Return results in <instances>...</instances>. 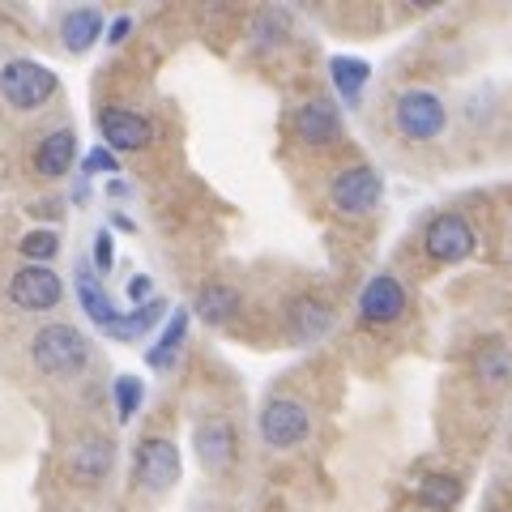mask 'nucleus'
<instances>
[{"label": "nucleus", "instance_id": "1", "mask_svg": "<svg viewBox=\"0 0 512 512\" xmlns=\"http://www.w3.org/2000/svg\"><path fill=\"white\" fill-rule=\"evenodd\" d=\"M30 355H35L39 372L47 376H77L90 363V342L73 325H43L35 342H30Z\"/></svg>", "mask_w": 512, "mask_h": 512}, {"label": "nucleus", "instance_id": "2", "mask_svg": "<svg viewBox=\"0 0 512 512\" xmlns=\"http://www.w3.org/2000/svg\"><path fill=\"white\" fill-rule=\"evenodd\" d=\"M393 124L406 141H436L448 124V107L436 90H406L393 103Z\"/></svg>", "mask_w": 512, "mask_h": 512}, {"label": "nucleus", "instance_id": "3", "mask_svg": "<svg viewBox=\"0 0 512 512\" xmlns=\"http://www.w3.org/2000/svg\"><path fill=\"white\" fill-rule=\"evenodd\" d=\"M56 86H60L56 73L39 60H9L5 69H0V94H5V103L18 107V111L43 107L56 94Z\"/></svg>", "mask_w": 512, "mask_h": 512}, {"label": "nucleus", "instance_id": "4", "mask_svg": "<svg viewBox=\"0 0 512 512\" xmlns=\"http://www.w3.org/2000/svg\"><path fill=\"white\" fill-rule=\"evenodd\" d=\"M329 201H333V210L346 214V218H363V214H372L376 205L384 201V175L376 167H346L333 175V184H329Z\"/></svg>", "mask_w": 512, "mask_h": 512}, {"label": "nucleus", "instance_id": "5", "mask_svg": "<svg viewBox=\"0 0 512 512\" xmlns=\"http://www.w3.org/2000/svg\"><path fill=\"white\" fill-rule=\"evenodd\" d=\"M256 427H261V440L269 448H295V444L308 440L312 414L303 402H295V397H274V402H265Z\"/></svg>", "mask_w": 512, "mask_h": 512}, {"label": "nucleus", "instance_id": "6", "mask_svg": "<svg viewBox=\"0 0 512 512\" xmlns=\"http://www.w3.org/2000/svg\"><path fill=\"white\" fill-rule=\"evenodd\" d=\"M133 470H137V483L163 495L171 491L175 483H180V448H175L167 436H146L137 444V457H133Z\"/></svg>", "mask_w": 512, "mask_h": 512}, {"label": "nucleus", "instance_id": "7", "mask_svg": "<svg viewBox=\"0 0 512 512\" xmlns=\"http://www.w3.org/2000/svg\"><path fill=\"white\" fill-rule=\"evenodd\" d=\"M423 248H427L431 261L457 265V261H466V256H474L478 235L461 214H436L427 222V231H423Z\"/></svg>", "mask_w": 512, "mask_h": 512}, {"label": "nucleus", "instance_id": "8", "mask_svg": "<svg viewBox=\"0 0 512 512\" xmlns=\"http://www.w3.org/2000/svg\"><path fill=\"white\" fill-rule=\"evenodd\" d=\"M60 295H64V286H60V274L52 265H22L18 274H13V282H9V299L18 303V308H26V312L56 308Z\"/></svg>", "mask_w": 512, "mask_h": 512}, {"label": "nucleus", "instance_id": "9", "mask_svg": "<svg viewBox=\"0 0 512 512\" xmlns=\"http://www.w3.org/2000/svg\"><path fill=\"white\" fill-rule=\"evenodd\" d=\"M406 312V286L393 274H376L359 295V316L367 325H393Z\"/></svg>", "mask_w": 512, "mask_h": 512}, {"label": "nucleus", "instance_id": "10", "mask_svg": "<svg viewBox=\"0 0 512 512\" xmlns=\"http://www.w3.org/2000/svg\"><path fill=\"white\" fill-rule=\"evenodd\" d=\"M99 133L107 141V150H141L154 141V124L137 111H124V107H107L99 116Z\"/></svg>", "mask_w": 512, "mask_h": 512}, {"label": "nucleus", "instance_id": "11", "mask_svg": "<svg viewBox=\"0 0 512 512\" xmlns=\"http://www.w3.org/2000/svg\"><path fill=\"white\" fill-rule=\"evenodd\" d=\"M286 329H291V338L299 346H312L320 342L325 333L333 329V308L325 299H312V295H299L291 303V312H286Z\"/></svg>", "mask_w": 512, "mask_h": 512}, {"label": "nucleus", "instance_id": "12", "mask_svg": "<svg viewBox=\"0 0 512 512\" xmlns=\"http://www.w3.org/2000/svg\"><path fill=\"white\" fill-rule=\"evenodd\" d=\"M295 133H299V141H308V146H329V141H338V133H342L338 107L329 99H308L295 111Z\"/></svg>", "mask_w": 512, "mask_h": 512}, {"label": "nucleus", "instance_id": "13", "mask_svg": "<svg viewBox=\"0 0 512 512\" xmlns=\"http://www.w3.org/2000/svg\"><path fill=\"white\" fill-rule=\"evenodd\" d=\"M192 444H197V457L205 461V470H227L231 461H235V448H239L235 427L222 423V419L201 423L197 436H192Z\"/></svg>", "mask_w": 512, "mask_h": 512}, {"label": "nucleus", "instance_id": "14", "mask_svg": "<svg viewBox=\"0 0 512 512\" xmlns=\"http://www.w3.org/2000/svg\"><path fill=\"white\" fill-rule=\"evenodd\" d=\"M77 299H82V308L90 312L94 325H103L107 333H120L124 312L116 308V303H111V295L103 291V282L94 278V269H90V265L77 269Z\"/></svg>", "mask_w": 512, "mask_h": 512}, {"label": "nucleus", "instance_id": "15", "mask_svg": "<svg viewBox=\"0 0 512 512\" xmlns=\"http://www.w3.org/2000/svg\"><path fill=\"white\" fill-rule=\"evenodd\" d=\"M111 461H116V444L103 440V436H86V440L73 444L69 470H73L77 478H86V483H99V478H107Z\"/></svg>", "mask_w": 512, "mask_h": 512}, {"label": "nucleus", "instance_id": "16", "mask_svg": "<svg viewBox=\"0 0 512 512\" xmlns=\"http://www.w3.org/2000/svg\"><path fill=\"white\" fill-rule=\"evenodd\" d=\"M73 158H77V133L73 128H56V133H47L39 141L35 167H39L43 180H56V175H64L73 167Z\"/></svg>", "mask_w": 512, "mask_h": 512}, {"label": "nucleus", "instance_id": "17", "mask_svg": "<svg viewBox=\"0 0 512 512\" xmlns=\"http://www.w3.org/2000/svg\"><path fill=\"white\" fill-rule=\"evenodd\" d=\"M99 35H103V13L99 9H69L60 18V39L73 56L90 52V47L99 43Z\"/></svg>", "mask_w": 512, "mask_h": 512}, {"label": "nucleus", "instance_id": "18", "mask_svg": "<svg viewBox=\"0 0 512 512\" xmlns=\"http://www.w3.org/2000/svg\"><path fill=\"white\" fill-rule=\"evenodd\" d=\"M197 312L205 325H227V320L239 312V291H231V286H222V282H210V286H201V295H197Z\"/></svg>", "mask_w": 512, "mask_h": 512}, {"label": "nucleus", "instance_id": "19", "mask_svg": "<svg viewBox=\"0 0 512 512\" xmlns=\"http://www.w3.org/2000/svg\"><path fill=\"white\" fill-rule=\"evenodd\" d=\"M329 77H333V86H338V94L346 103H359L363 86L372 82V69H367V60H359V56H333Z\"/></svg>", "mask_w": 512, "mask_h": 512}, {"label": "nucleus", "instance_id": "20", "mask_svg": "<svg viewBox=\"0 0 512 512\" xmlns=\"http://www.w3.org/2000/svg\"><path fill=\"white\" fill-rule=\"evenodd\" d=\"M184 333H188V312L175 308V316L167 320V329H163V338H158V346L146 350V363H150V367H171L175 350L184 346Z\"/></svg>", "mask_w": 512, "mask_h": 512}, {"label": "nucleus", "instance_id": "21", "mask_svg": "<svg viewBox=\"0 0 512 512\" xmlns=\"http://www.w3.org/2000/svg\"><path fill=\"white\" fill-rule=\"evenodd\" d=\"M474 367H478V380H487V384H508V380H512V350L500 346V342H491V346L478 350Z\"/></svg>", "mask_w": 512, "mask_h": 512}, {"label": "nucleus", "instance_id": "22", "mask_svg": "<svg viewBox=\"0 0 512 512\" xmlns=\"http://www.w3.org/2000/svg\"><path fill=\"white\" fill-rule=\"evenodd\" d=\"M419 500L427 504V508H453L457 500H461V483L453 474H427L423 483H419Z\"/></svg>", "mask_w": 512, "mask_h": 512}, {"label": "nucleus", "instance_id": "23", "mask_svg": "<svg viewBox=\"0 0 512 512\" xmlns=\"http://www.w3.org/2000/svg\"><path fill=\"white\" fill-rule=\"evenodd\" d=\"M163 312H167V303H163V299H150V303H141V308L124 312V325H120L116 338H137V333L154 329L158 320H163Z\"/></svg>", "mask_w": 512, "mask_h": 512}, {"label": "nucleus", "instance_id": "24", "mask_svg": "<svg viewBox=\"0 0 512 512\" xmlns=\"http://www.w3.org/2000/svg\"><path fill=\"white\" fill-rule=\"evenodd\" d=\"M18 248H22V256L30 265H47L60 252V235L56 231H30V235H22Z\"/></svg>", "mask_w": 512, "mask_h": 512}, {"label": "nucleus", "instance_id": "25", "mask_svg": "<svg viewBox=\"0 0 512 512\" xmlns=\"http://www.w3.org/2000/svg\"><path fill=\"white\" fill-rule=\"evenodd\" d=\"M111 393H116V419H120V423H128V419L137 414L141 397H146V384H141L137 376H120V380H116V389H111Z\"/></svg>", "mask_w": 512, "mask_h": 512}, {"label": "nucleus", "instance_id": "26", "mask_svg": "<svg viewBox=\"0 0 512 512\" xmlns=\"http://www.w3.org/2000/svg\"><path fill=\"white\" fill-rule=\"evenodd\" d=\"M116 175L120 171V163H116V150H107V146H99V150H90L86 154V175Z\"/></svg>", "mask_w": 512, "mask_h": 512}, {"label": "nucleus", "instance_id": "27", "mask_svg": "<svg viewBox=\"0 0 512 512\" xmlns=\"http://www.w3.org/2000/svg\"><path fill=\"white\" fill-rule=\"evenodd\" d=\"M128 299H133V308H141V303L158 299V295H154V278H150V274H137L133 282H128Z\"/></svg>", "mask_w": 512, "mask_h": 512}, {"label": "nucleus", "instance_id": "28", "mask_svg": "<svg viewBox=\"0 0 512 512\" xmlns=\"http://www.w3.org/2000/svg\"><path fill=\"white\" fill-rule=\"evenodd\" d=\"M111 261H116V248H111V235H107V231H99V235H94V269H103V274H107Z\"/></svg>", "mask_w": 512, "mask_h": 512}, {"label": "nucleus", "instance_id": "29", "mask_svg": "<svg viewBox=\"0 0 512 512\" xmlns=\"http://www.w3.org/2000/svg\"><path fill=\"white\" fill-rule=\"evenodd\" d=\"M128 30H133V18H116V22H111V30H107V43H124Z\"/></svg>", "mask_w": 512, "mask_h": 512}]
</instances>
